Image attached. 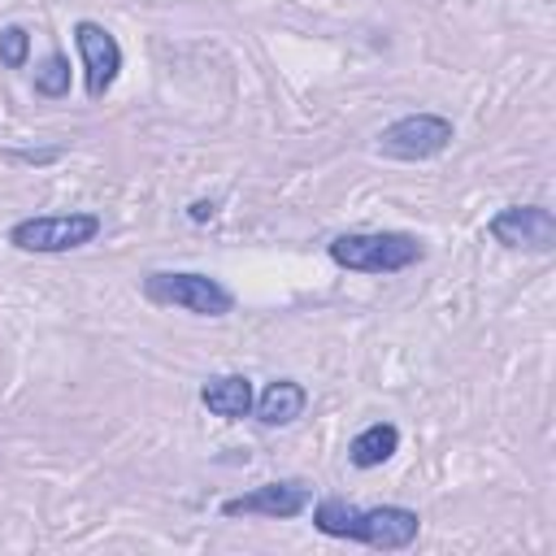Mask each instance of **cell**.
<instances>
[{
	"instance_id": "9",
	"label": "cell",
	"mask_w": 556,
	"mask_h": 556,
	"mask_svg": "<svg viewBox=\"0 0 556 556\" xmlns=\"http://www.w3.org/2000/svg\"><path fill=\"white\" fill-rule=\"evenodd\" d=\"M200 404L213 413V417H226V421H239L252 413V382L243 374H222V378H208L200 387Z\"/></svg>"
},
{
	"instance_id": "12",
	"label": "cell",
	"mask_w": 556,
	"mask_h": 556,
	"mask_svg": "<svg viewBox=\"0 0 556 556\" xmlns=\"http://www.w3.org/2000/svg\"><path fill=\"white\" fill-rule=\"evenodd\" d=\"M35 91L39 96H65L70 91V61L61 52H52L39 70H35Z\"/></svg>"
},
{
	"instance_id": "7",
	"label": "cell",
	"mask_w": 556,
	"mask_h": 556,
	"mask_svg": "<svg viewBox=\"0 0 556 556\" xmlns=\"http://www.w3.org/2000/svg\"><path fill=\"white\" fill-rule=\"evenodd\" d=\"M313 504V491L304 482H265L248 495H230L222 500V517H274V521H291Z\"/></svg>"
},
{
	"instance_id": "8",
	"label": "cell",
	"mask_w": 556,
	"mask_h": 556,
	"mask_svg": "<svg viewBox=\"0 0 556 556\" xmlns=\"http://www.w3.org/2000/svg\"><path fill=\"white\" fill-rule=\"evenodd\" d=\"M74 43H78V56H83L87 96H91V100H100V96L117 83L122 48H117V39H113L100 22H78V26H74Z\"/></svg>"
},
{
	"instance_id": "2",
	"label": "cell",
	"mask_w": 556,
	"mask_h": 556,
	"mask_svg": "<svg viewBox=\"0 0 556 556\" xmlns=\"http://www.w3.org/2000/svg\"><path fill=\"white\" fill-rule=\"evenodd\" d=\"M330 261L343 265V269H356V274H400L408 265H417L426 256L421 239L417 235H404V230H352V235H334L330 239Z\"/></svg>"
},
{
	"instance_id": "5",
	"label": "cell",
	"mask_w": 556,
	"mask_h": 556,
	"mask_svg": "<svg viewBox=\"0 0 556 556\" xmlns=\"http://www.w3.org/2000/svg\"><path fill=\"white\" fill-rule=\"evenodd\" d=\"M452 122L439 113H408L378 135V152L395 161H430L452 143Z\"/></svg>"
},
{
	"instance_id": "1",
	"label": "cell",
	"mask_w": 556,
	"mask_h": 556,
	"mask_svg": "<svg viewBox=\"0 0 556 556\" xmlns=\"http://www.w3.org/2000/svg\"><path fill=\"white\" fill-rule=\"evenodd\" d=\"M313 526L330 539H356L365 547H378V552H404L417 530H421V517L413 508H400V504H382V508H356L339 495H326L317 500L313 508Z\"/></svg>"
},
{
	"instance_id": "11",
	"label": "cell",
	"mask_w": 556,
	"mask_h": 556,
	"mask_svg": "<svg viewBox=\"0 0 556 556\" xmlns=\"http://www.w3.org/2000/svg\"><path fill=\"white\" fill-rule=\"evenodd\" d=\"M395 447H400V430H395L391 421H374V426H365V430L348 443V460H352L356 469H374V465H387V460L395 456Z\"/></svg>"
},
{
	"instance_id": "3",
	"label": "cell",
	"mask_w": 556,
	"mask_h": 556,
	"mask_svg": "<svg viewBox=\"0 0 556 556\" xmlns=\"http://www.w3.org/2000/svg\"><path fill=\"white\" fill-rule=\"evenodd\" d=\"M143 295L152 304H169L195 317H226L235 308V295L208 278V274H187V269H156L143 278Z\"/></svg>"
},
{
	"instance_id": "10",
	"label": "cell",
	"mask_w": 556,
	"mask_h": 556,
	"mask_svg": "<svg viewBox=\"0 0 556 556\" xmlns=\"http://www.w3.org/2000/svg\"><path fill=\"white\" fill-rule=\"evenodd\" d=\"M252 404H256V417H261L265 426H291L295 417H304L308 391H304L295 378H278V382H269V387L261 391V400H252Z\"/></svg>"
},
{
	"instance_id": "6",
	"label": "cell",
	"mask_w": 556,
	"mask_h": 556,
	"mask_svg": "<svg viewBox=\"0 0 556 556\" xmlns=\"http://www.w3.org/2000/svg\"><path fill=\"white\" fill-rule=\"evenodd\" d=\"M486 230L504 248H526V252H552L556 248V217L543 204H508L491 217Z\"/></svg>"
},
{
	"instance_id": "13",
	"label": "cell",
	"mask_w": 556,
	"mask_h": 556,
	"mask_svg": "<svg viewBox=\"0 0 556 556\" xmlns=\"http://www.w3.org/2000/svg\"><path fill=\"white\" fill-rule=\"evenodd\" d=\"M26 56H30V35H26L22 26H4V30H0V65L22 70Z\"/></svg>"
},
{
	"instance_id": "4",
	"label": "cell",
	"mask_w": 556,
	"mask_h": 556,
	"mask_svg": "<svg viewBox=\"0 0 556 556\" xmlns=\"http://www.w3.org/2000/svg\"><path fill=\"white\" fill-rule=\"evenodd\" d=\"M100 235L96 213H43V217H22L9 230V243L17 252H74Z\"/></svg>"
},
{
	"instance_id": "14",
	"label": "cell",
	"mask_w": 556,
	"mask_h": 556,
	"mask_svg": "<svg viewBox=\"0 0 556 556\" xmlns=\"http://www.w3.org/2000/svg\"><path fill=\"white\" fill-rule=\"evenodd\" d=\"M191 217H195V222H204V217H213V204H204V200H200V204H191Z\"/></svg>"
}]
</instances>
